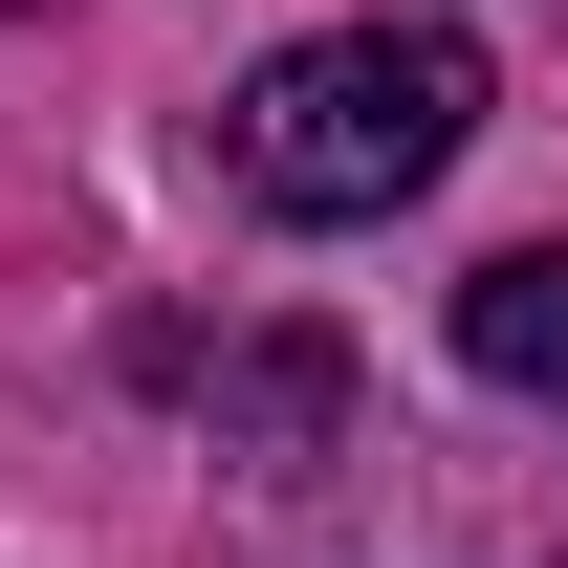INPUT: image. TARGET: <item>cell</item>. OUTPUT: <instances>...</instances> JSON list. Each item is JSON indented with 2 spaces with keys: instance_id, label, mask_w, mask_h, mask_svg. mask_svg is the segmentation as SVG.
Segmentation results:
<instances>
[{
  "instance_id": "cell-1",
  "label": "cell",
  "mask_w": 568,
  "mask_h": 568,
  "mask_svg": "<svg viewBox=\"0 0 568 568\" xmlns=\"http://www.w3.org/2000/svg\"><path fill=\"white\" fill-rule=\"evenodd\" d=\"M481 132V44L459 22H328V44H284L241 110H219V175L263 219H394L459 175Z\"/></svg>"
},
{
  "instance_id": "cell-2",
  "label": "cell",
  "mask_w": 568,
  "mask_h": 568,
  "mask_svg": "<svg viewBox=\"0 0 568 568\" xmlns=\"http://www.w3.org/2000/svg\"><path fill=\"white\" fill-rule=\"evenodd\" d=\"M328 437H351V351H328V328H284V351L219 372V459H241V481H328Z\"/></svg>"
},
{
  "instance_id": "cell-3",
  "label": "cell",
  "mask_w": 568,
  "mask_h": 568,
  "mask_svg": "<svg viewBox=\"0 0 568 568\" xmlns=\"http://www.w3.org/2000/svg\"><path fill=\"white\" fill-rule=\"evenodd\" d=\"M459 351H481L503 394H547V416H568V241H503V263L459 284Z\"/></svg>"
}]
</instances>
